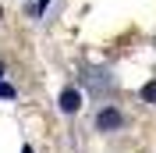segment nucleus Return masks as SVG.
<instances>
[{
	"label": "nucleus",
	"mask_w": 156,
	"mask_h": 153,
	"mask_svg": "<svg viewBox=\"0 0 156 153\" xmlns=\"http://www.w3.org/2000/svg\"><path fill=\"white\" fill-rule=\"evenodd\" d=\"M96 128L99 132H117V128H124V114L117 107H103L96 114Z\"/></svg>",
	"instance_id": "nucleus-1"
},
{
	"label": "nucleus",
	"mask_w": 156,
	"mask_h": 153,
	"mask_svg": "<svg viewBox=\"0 0 156 153\" xmlns=\"http://www.w3.org/2000/svg\"><path fill=\"white\" fill-rule=\"evenodd\" d=\"M57 107H60V114H78V110H82V93H78V89H64L60 100H57Z\"/></svg>",
	"instance_id": "nucleus-2"
},
{
	"label": "nucleus",
	"mask_w": 156,
	"mask_h": 153,
	"mask_svg": "<svg viewBox=\"0 0 156 153\" xmlns=\"http://www.w3.org/2000/svg\"><path fill=\"white\" fill-rule=\"evenodd\" d=\"M14 96H18V93H14V86H7V82H0V100H14Z\"/></svg>",
	"instance_id": "nucleus-3"
},
{
	"label": "nucleus",
	"mask_w": 156,
	"mask_h": 153,
	"mask_svg": "<svg viewBox=\"0 0 156 153\" xmlns=\"http://www.w3.org/2000/svg\"><path fill=\"white\" fill-rule=\"evenodd\" d=\"M142 100H156V82H149V86H142Z\"/></svg>",
	"instance_id": "nucleus-4"
},
{
	"label": "nucleus",
	"mask_w": 156,
	"mask_h": 153,
	"mask_svg": "<svg viewBox=\"0 0 156 153\" xmlns=\"http://www.w3.org/2000/svg\"><path fill=\"white\" fill-rule=\"evenodd\" d=\"M46 4H50V0H39V11H46Z\"/></svg>",
	"instance_id": "nucleus-5"
},
{
	"label": "nucleus",
	"mask_w": 156,
	"mask_h": 153,
	"mask_svg": "<svg viewBox=\"0 0 156 153\" xmlns=\"http://www.w3.org/2000/svg\"><path fill=\"white\" fill-rule=\"evenodd\" d=\"M21 153H32V146H25V150H21Z\"/></svg>",
	"instance_id": "nucleus-6"
},
{
	"label": "nucleus",
	"mask_w": 156,
	"mask_h": 153,
	"mask_svg": "<svg viewBox=\"0 0 156 153\" xmlns=\"http://www.w3.org/2000/svg\"><path fill=\"white\" fill-rule=\"evenodd\" d=\"M0 75H4V68H0Z\"/></svg>",
	"instance_id": "nucleus-7"
}]
</instances>
